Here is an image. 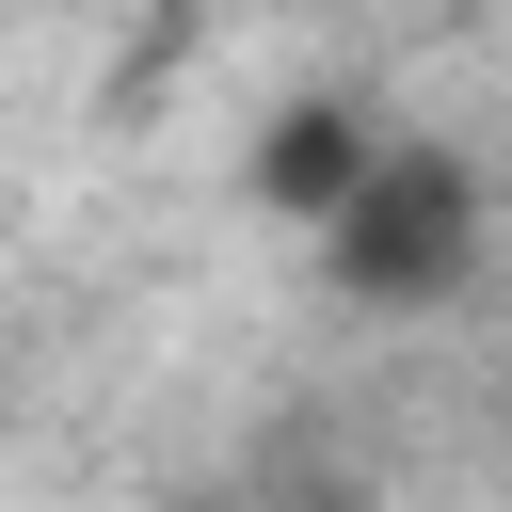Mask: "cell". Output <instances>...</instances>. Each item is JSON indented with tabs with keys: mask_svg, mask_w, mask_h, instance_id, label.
Listing matches in <instances>:
<instances>
[{
	"mask_svg": "<svg viewBox=\"0 0 512 512\" xmlns=\"http://www.w3.org/2000/svg\"><path fill=\"white\" fill-rule=\"evenodd\" d=\"M368 160H384V112H352V96H288V112L256 128V208L320 240V224L352 208V176H368Z\"/></svg>",
	"mask_w": 512,
	"mask_h": 512,
	"instance_id": "7a4b0ae2",
	"label": "cell"
},
{
	"mask_svg": "<svg viewBox=\"0 0 512 512\" xmlns=\"http://www.w3.org/2000/svg\"><path fill=\"white\" fill-rule=\"evenodd\" d=\"M464 272H480V160L432 144V128H384L352 208L320 224V288L384 304V320H432V304H464Z\"/></svg>",
	"mask_w": 512,
	"mask_h": 512,
	"instance_id": "6da1fadb",
	"label": "cell"
}]
</instances>
